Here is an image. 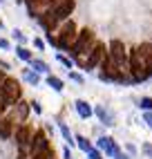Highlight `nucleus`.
<instances>
[{
	"instance_id": "obj_1",
	"label": "nucleus",
	"mask_w": 152,
	"mask_h": 159,
	"mask_svg": "<svg viewBox=\"0 0 152 159\" xmlns=\"http://www.w3.org/2000/svg\"><path fill=\"white\" fill-rule=\"evenodd\" d=\"M94 45H96V40H94L92 29H83L81 34L76 36L74 45H72V49H69V54H72V58H74L76 63H81V65H83V63H85L83 58L94 49Z\"/></svg>"
},
{
	"instance_id": "obj_2",
	"label": "nucleus",
	"mask_w": 152,
	"mask_h": 159,
	"mask_svg": "<svg viewBox=\"0 0 152 159\" xmlns=\"http://www.w3.org/2000/svg\"><path fill=\"white\" fill-rule=\"evenodd\" d=\"M127 72H130V76H132L134 83H141V81L150 79V74H148V63L143 61V56L139 54V49H132V52H130Z\"/></svg>"
},
{
	"instance_id": "obj_3",
	"label": "nucleus",
	"mask_w": 152,
	"mask_h": 159,
	"mask_svg": "<svg viewBox=\"0 0 152 159\" xmlns=\"http://www.w3.org/2000/svg\"><path fill=\"white\" fill-rule=\"evenodd\" d=\"M107 56L112 58V63H114L118 70L127 72V58H130V54L125 52V45L121 43V40H112V43H110V52H107Z\"/></svg>"
},
{
	"instance_id": "obj_4",
	"label": "nucleus",
	"mask_w": 152,
	"mask_h": 159,
	"mask_svg": "<svg viewBox=\"0 0 152 159\" xmlns=\"http://www.w3.org/2000/svg\"><path fill=\"white\" fill-rule=\"evenodd\" d=\"M74 0H51L49 2V9L47 11H51L54 16H56V20L58 23H65L69 16H72V11H74Z\"/></svg>"
},
{
	"instance_id": "obj_5",
	"label": "nucleus",
	"mask_w": 152,
	"mask_h": 159,
	"mask_svg": "<svg viewBox=\"0 0 152 159\" xmlns=\"http://www.w3.org/2000/svg\"><path fill=\"white\" fill-rule=\"evenodd\" d=\"M105 56H107V54H105V45H103V43H96L94 49L87 54V61L83 63V70H85V72H94V70H99V67H101V63L105 61Z\"/></svg>"
},
{
	"instance_id": "obj_6",
	"label": "nucleus",
	"mask_w": 152,
	"mask_h": 159,
	"mask_svg": "<svg viewBox=\"0 0 152 159\" xmlns=\"http://www.w3.org/2000/svg\"><path fill=\"white\" fill-rule=\"evenodd\" d=\"M76 25L72 23V20H65L63 23V27H60V36H58V47L60 49H72V45H74V40H76Z\"/></svg>"
},
{
	"instance_id": "obj_7",
	"label": "nucleus",
	"mask_w": 152,
	"mask_h": 159,
	"mask_svg": "<svg viewBox=\"0 0 152 159\" xmlns=\"http://www.w3.org/2000/svg\"><path fill=\"white\" fill-rule=\"evenodd\" d=\"M31 139H34V137H31V128H29L27 123H23V125L16 130V143H18V148H20V155L31 148Z\"/></svg>"
},
{
	"instance_id": "obj_8",
	"label": "nucleus",
	"mask_w": 152,
	"mask_h": 159,
	"mask_svg": "<svg viewBox=\"0 0 152 159\" xmlns=\"http://www.w3.org/2000/svg\"><path fill=\"white\" fill-rule=\"evenodd\" d=\"M2 92L7 94V99H9V103H11V105H16V103L20 101V83H18L16 79H5Z\"/></svg>"
},
{
	"instance_id": "obj_9",
	"label": "nucleus",
	"mask_w": 152,
	"mask_h": 159,
	"mask_svg": "<svg viewBox=\"0 0 152 159\" xmlns=\"http://www.w3.org/2000/svg\"><path fill=\"white\" fill-rule=\"evenodd\" d=\"M49 150V141H47V137L42 134V130H38L34 134V139H31V148H29V155L31 157H38L40 152H47Z\"/></svg>"
},
{
	"instance_id": "obj_10",
	"label": "nucleus",
	"mask_w": 152,
	"mask_h": 159,
	"mask_svg": "<svg viewBox=\"0 0 152 159\" xmlns=\"http://www.w3.org/2000/svg\"><path fill=\"white\" fill-rule=\"evenodd\" d=\"M96 146H99V150L107 152L110 157H116L118 152H121V146H118L112 137H99V139H96Z\"/></svg>"
},
{
	"instance_id": "obj_11",
	"label": "nucleus",
	"mask_w": 152,
	"mask_h": 159,
	"mask_svg": "<svg viewBox=\"0 0 152 159\" xmlns=\"http://www.w3.org/2000/svg\"><path fill=\"white\" fill-rule=\"evenodd\" d=\"M74 108H76V114H78L81 119H90V116L94 114V108H92V105L85 101V99H76Z\"/></svg>"
},
{
	"instance_id": "obj_12",
	"label": "nucleus",
	"mask_w": 152,
	"mask_h": 159,
	"mask_svg": "<svg viewBox=\"0 0 152 159\" xmlns=\"http://www.w3.org/2000/svg\"><path fill=\"white\" fill-rule=\"evenodd\" d=\"M94 114L99 116L101 123H103V125H107V128H110V125H114V114L107 110L105 105H96V108H94Z\"/></svg>"
},
{
	"instance_id": "obj_13",
	"label": "nucleus",
	"mask_w": 152,
	"mask_h": 159,
	"mask_svg": "<svg viewBox=\"0 0 152 159\" xmlns=\"http://www.w3.org/2000/svg\"><path fill=\"white\" fill-rule=\"evenodd\" d=\"M11 134H14V121L11 119H0V137L2 139H11Z\"/></svg>"
},
{
	"instance_id": "obj_14",
	"label": "nucleus",
	"mask_w": 152,
	"mask_h": 159,
	"mask_svg": "<svg viewBox=\"0 0 152 159\" xmlns=\"http://www.w3.org/2000/svg\"><path fill=\"white\" fill-rule=\"evenodd\" d=\"M23 79L29 83V85H38V83H40V79H38V72H34V70H23Z\"/></svg>"
},
{
	"instance_id": "obj_15",
	"label": "nucleus",
	"mask_w": 152,
	"mask_h": 159,
	"mask_svg": "<svg viewBox=\"0 0 152 159\" xmlns=\"http://www.w3.org/2000/svg\"><path fill=\"white\" fill-rule=\"evenodd\" d=\"M16 114H18V119H20V121H25V119H27V114H29V103L18 101V103H16Z\"/></svg>"
},
{
	"instance_id": "obj_16",
	"label": "nucleus",
	"mask_w": 152,
	"mask_h": 159,
	"mask_svg": "<svg viewBox=\"0 0 152 159\" xmlns=\"http://www.w3.org/2000/svg\"><path fill=\"white\" fill-rule=\"evenodd\" d=\"M29 65H31V70H34V72H38V74H47V72H49V65H47L45 61H38V58H34V61L29 63Z\"/></svg>"
},
{
	"instance_id": "obj_17",
	"label": "nucleus",
	"mask_w": 152,
	"mask_h": 159,
	"mask_svg": "<svg viewBox=\"0 0 152 159\" xmlns=\"http://www.w3.org/2000/svg\"><path fill=\"white\" fill-rule=\"evenodd\" d=\"M58 128H60V134H63V139L67 141V146H76V137H72V132H69V128H67V125H65V123H60Z\"/></svg>"
},
{
	"instance_id": "obj_18",
	"label": "nucleus",
	"mask_w": 152,
	"mask_h": 159,
	"mask_svg": "<svg viewBox=\"0 0 152 159\" xmlns=\"http://www.w3.org/2000/svg\"><path fill=\"white\" fill-rule=\"evenodd\" d=\"M76 146H78L83 152H90V150H92L90 139H87V137H83V134H76Z\"/></svg>"
},
{
	"instance_id": "obj_19",
	"label": "nucleus",
	"mask_w": 152,
	"mask_h": 159,
	"mask_svg": "<svg viewBox=\"0 0 152 159\" xmlns=\"http://www.w3.org/2000/svg\"><path fill=\"white\" fill-rule=\"evenodd\" d=\"M47 85L54 90V92H63V88H65V83L58 79V76H47Z\"/></svg>"
},
{
	"instance_id": "obj_20",
	"label": "nucleus",
	"mask_w": 152,
	"mask_h": 159,
	"mask_svg": "<svg viewBox=\"0 0 152 159\" xmlns=\"http://www.w3.org/2000/svg\"><path fill=\"white\" fill-rule=\"evenodd\" d=\"M16 54H18V58H20V61H25V63H31V61H34L31 52H29L27 47H23V45H20V47H16Z\"/></svg>"
},
{
	"instance_id": "obj_21",
	"label": "nucleus",
	"mask_w": 152,
	"mask_h": 159,
	"mask_svg": "<svg viewBox=\"0 0 152 159\" xmlns=\"http://www.w3.org/2000/svg\"><path fill=\"white\" fill-rule=\"evenodd\" d=\"M9 105H11V103H9L7 94L2 92V88H0V114H5V112H7V108H9Z\"/></svg>"
},
{
	"instance_id": "obj_22",
	"label": "nucleus",
	"mask_w": 152,
	"mask_h": 159,
	"mask_svg": "<svg viewBox=\"0 0 152 159\" xmlns=\"http://www.w3.org/2000/svg\"><path fill=\"white\" fill-rule=\"evenodd\" d=\"M139 108L143 110V112H152V99L150 97H143V99L139 101Z\"/></svg>"
},
{
	"instance_id": "obj_23",
	"label": "nucleus",
	"mask_w": 152,
	"mask_h": 159,
	"mask_svg": "<svg viewBox=\"0 0 152 159\" xmlns=\"http://www.w3.org/2000/svg\"><path fill=\"white\" fill-rule=\"evenodd\" d=\"M56 58H58V63H63V65L67 67V70H72V65H74V63H72L67 56H63V54H56Z\"/></svg>"
},
{
	"instance_id": "obj_24",
	"label": "nucleus",
	"mask_w": 152,
	"mask_h": 159,
	"mask_svg": "<svg viewBox=\"0 0 152 159\" xmlns=\"http://www.w3.org/2000/svg\"><path fill=\"white\" fill-rule=\"evenodd\" d=\"M87 157H90V159H103V152L99 150V148H92V150L87 152Z\"/></svg>"
},
{
	"instance_id": "obj_25",
	"label": "nucleus",
	"mask_w": 152,
	"mask_h": 159,
	"mask_svg": "<svg viewBox=\"0 0 152 159\" xmlns=\"http://www.w3.org/2000/svg\"><path fill=\"white\" fill-rule=\"evenodd\" d=\"M69 79H72L74 83H78V85H83V83H85V79L81 76V74H76V72H69Z\"/></svg>"
},
{
	"instance_id": "obj_26",
	"label": "nucleus",
	"mask_w": 152,
	"mask_h": 159,
	"mask_svg": "<svg viewBox=\"0 0 152 159\" xmlns=\"http://www.w3.org/2000/svg\"><path fill=\"white\" fill-rule=\"evenodd\" d=\"M14 38L18 40V43H25V34H23L20 29H14Z\"/></svg>"
},
{
	"instance_id": "obj_27",
	"label": "nucleus",
	"mask_w": 152,
	"mask_h": 159,
	"mask_svg": "<svg viewBox=\"0 0 152 159\" xmlns=\"http://www.w3.org/2000/svg\"><path fill=\"white\" fill-rule=\"evenodd\" d=\"M143 123L148 125V128H152V112H145L143 114Z\"/></svg>"
},
{
	"instance_id": "obj_28",
	"label": "nucleus",
	"mask_w": 152,
	"mask_h": 159,
	"mask_svg": "<svg viewBox=\"0 0 152 159\" xmlns=\"http://www.w3.org/2000/svg\"><path fill=\"white\" fill-rule=\"evenodd\" d=\"M29 105H31V110H34L36 114H40V112H42V108H40V103H38V101H31Z\"/></svg>"
},
{
	"instance_id": "obj_29",
	"label": "nucleus",
	"mask_w": 152,
	"mask_h": 159,
	"mask_svg": "<svg viewBox=\"0 0 152 159\" xmlns=\"http://www.w3.org/2000/svg\"><path fill=\"white\" fill-rule=\"evenodd\" d=\"M141 150H143V155H150V152H152V146H150V143H143Z\"/></svg>"
},
{
	"instance_id": "obj_30",
	"label": "nucleus",
	"mask_w": 152,
	"mask_h": 159,
	"mask_svg": "<svg viewBox=\"0 0 152 159\" xmlns=\"http://www.w3.org/2000/svg\"><path fill=\"white\" fill-rule=\"evenodd\" d=\"M63 157H65V159H72V152H69V148H67V146L63 148Z\"/></svg>"
},
{
	"instance_id": "obj_31",
	"label": "nucleus",
	"mask_w": 152,
	"mask_h": 159,
	"mask_svg": "<svg viewBox=\"0 0 152 159\" xmlns=\"http://www.w3.org/2000/svg\"><path fill=\"white\" fill-rule=\"evenodd\" d=\"M34 45H36L38 49H45V43H42V40H40V38H36V40H34Z\"/></svg>"
},
{
	"instance_id": "obj_32",
	"label": "nucleus",
	"mask_w": 152,
	"mask_h": 159,
	"mask_svg": "<svg viewBox=\"0 0 152 159\" xmlns=\"http://www.w3.org/2000/svg\"><path fill=\"white\" fill-rule=\"evenodd\" d=\"M114 159H130V155H127V152H123V150H121V152H118V155H116V157H114Z\"/></svg>"
},
{
	"instance_id": "obj_33",
	"label": "nucleus",
	"mask_w": 152,
	"mask_h": 159,
	"mask_svg": "<svg viewBox=\"0 0 152 159\" xmlns=\"http://www.w3.org/2000/svg\"><path fill=\"white\" fill-rule=\"evenodd\" d=\"M0 47L7 49V47H9V40H7V38H0Z\"/></svg>"
},
{
	"instance_id": "obj_34",
	"label": "nucleus",
	"mask_w": 152,
	"mask_h": 159,
	"mask_svg": "<svg viewBox=\"0 0 152 159\" xmlns=\"http://www.w3.org/2000/svg\"><path fill=\"white\" fill-rule=\"evenodd\" d=\"M148 74H150V79H152V61L148 63Z\"/></svg>"
},
{
	"instance_id": "obj_35",
	"label": "nucleus",
	"mask_w": 152,
	"mask_h": 159,
	"mask_svg": "<svg viewBox=\"0 0 152 159\" xmlns=\"http://www.w3.org/2000/svg\"><path fill=\"white\" fill-rule=\"evenodd\" d=\"M0 29H2V23H0Z\"/></svg>"
},
{
	"instance_id": "obj_36",
	"label": "nucleus",
	"mask_w": 152,
	"mask_h": 159,
	"mask_svg": "<svg viewBox=\"0 0 152 159\" xmlns=\"http://www.w3.org/2000/svg\"><path fill=\"white\" fill-rule=\"evenodd\" d=\"M0 2H2V0H0Z\"/></svg>"
}]
</instances>
